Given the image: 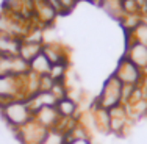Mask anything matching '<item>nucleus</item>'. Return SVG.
Masks as SVG:
<instances>
[{
    "label": "nucleus",
    "instance_id": "obj_2",
    "mask_svg": "<svg viewBox=\"0 0 147 144\" xmlns=\"http://www.w3.org/2000/svg\"><path fill=\"white\" fill-rule=\"evenodd\" d=\"M16 99H27L25 88V74L16 75V74H3L0 75V107L6 102Z\"/></svg>",
    "mask_w": 147,
    "mask_h": 144
},
{
    "label": "nucleus",
    "instance_id": "obj_13",
    "mask_svg": "<svg viewBox=\"0 0 147 144\" xmlns=\"http://www.w3.org/2000/svg\"><path fill=\"white\" fill-rule=\"evenodd\" d=\"M67 143V135L61 132L59 128H52L47 132L45 138L42 139L41 144H66Z\"/></svg>",
    "mask_w": 147,
    "mask_h": 144
},
{
    "label": "nucleus",
    "instance_id": "obj_12",
    "mask_svg": "<svg viewBox=\"0 0 147 144\" xmlns=\"http://www.w3.org/2000/svg\"><path fill=\"white\" fill-rule=\"evenodd\" d=\"M42 53L49 58V61H50L52 64H58V63H69L67 55L63 53V50H61V45H53V44L44 45Z\"/></svg>",
    "mask_w": 147,
    "mask_h": 144
},
{
    "label": "nucleus",
    "instance_id": "obj_5",
    "mask_svg": "<svg viewBox=\"0 0 147 144\" xmlns=\"http://www.w3.org/2000/svg\"><path fill=\"white\" fill-rule=\"evenodd\" d=\"M130 124H131V119L128 118L127 108L124 105H119V107L110 110V133L121 136L127 132Z\"/></svg>",
    "mask_w": 147,
    "mask_h": 144
},
{
    "label": "nucleus",
    "instance_id": "obj_16",
    "mask_svg": "<svg viewBox=\"0 0 147 144\" xmlns=\"http://www.w3.org/2000/svg\"><path fill=\"white\" fill-rule=\"evenodd\" d=\"M144 11H147V0H146V8H144Z\"/></svg>",
    "mask_w": 147,
    "mask_h": 144
},
{
    "label": "nucleus",
    "instance_id": "obj_15",
    "mask_svg": "<svg viewBox=\"0 0 147 144\" xmlns=\"http://www.w3.org/2000/svg\"><path fill=\"white\" fill-rule=\"evenodd\" d=\"M66 144H91L89 138H67Z\"/></svg>",
    "mask_w": 147,
    "mask_h": 144
},
{
    "label": "nucleus",
    "instance_id": "obj_9",
    "mask_svg": "<svg viewBox=\"0 0 147 144\" xmlns=\"http://www.w3.org/2000/svg\"><path fill=\"white\" fill-rule=\"evenodd\" d=\"M20 43H22V39H19V38L0 33V55H3V57H17Z\"/></svg>",
    "mask_w": 147,
    "mask_h": 144
},
{
    "label": "nucleus",
    "instance_id": "obj_1",
    "mask_svg": "<svg viewBox=\"0 0 147 144\" xmlns=\"http://www.w3.org/2000/svg\"><path fill=\"white\" fill-rule=\"evenodd\" d=\"M33 119V114L30 111V107L25 99H16L6 102L0 107V121L6 125L13 133H16L19 128H22L25 124Z\"/></svg>",
    "mask_w": 147,
    "mask_h": 144
},
{
    "label": "nucleus",
    "instance_id": "obj_6",
    "mask_svg": "<svg viewBox=\"0 0 147 144\" xmlns=\"http://www.w3.org/2000/svg\"><path fill=\"white\" fill-rule=\"evenodd\" d=\"M125 58H128L133 64H136L139 69H142L147 75V45L146 44H141L138 41L128 43Z\"/></svg>",
    "mask_w": 147,
    "mask_h": 144
},
{
    "label": "nucleus",
    "instance_id": "obj_3",
    "mask_svg": "<svg viewBox=\"0 0 147 144\" xmlns=\"http://www.w3.org/2000/svg\"><path fill=\"white\" fill-rule=\"evenodd\" d=\"M122 88H124L122 83L114 75H111L105 82L99 97L96 99V105L105 108V110H113V108L122 105Z\"/></svg>",
    "mask_w": 147,
    "mask_h": 144
},
{
    "label": "nucleus",
    "instance_id": "obj_10",
    "mask_svg": "<svg viewBox=\"0 0 147 144\" xmlns=\"http://www.w3.org/2000/svg\"><path fill=\"white\" fill-rule=\"evenodd\" d=\"M44 44L42 43H31V41H22L19 47V57L24 61L30 63L33 58H36L39 53H42Z\"/></svg>",
    "mask_w": 147,
    "mask_h": 144
},
{
    "label": "nucleus",
    "instance_id": "obj_4",
    "mask_svg": "<svg viewBox=\"0 0 147 144\" xmlns=\"http://www.w3.org/2000/svg\"><path fill=\"white\" fill-rule=\"evenodd\" d=\"M114 77L122 83V86H141L144 82L146 74L142 69H139L136 64H133L128 58H122L119 61L116 71L113 74Z\"/></svg>",
    "mask_w": 147,
    "mask_h": 144
},
{
    "label": "nucleus",
    "instance_id": "obj_14",
    "mask_svg": "<svg viewBox=\"0 0 147 144\" xmlns=\"http://www.w3.org/2000/svg\"><path fill=\"white\" fill-rule=\"evenodd\" d=\"M67 68H69V63L52 64V69H50V72H49V75H50V78L53 80V82H66Z\"/></svg>",
    "mask_w": 147,
    "mask_h": 144
},
{
    "label": "nucleus",
    "instance_id": "obj_7",
    "mask_svg": "<svg viewBox=\"0 0 147 144\" xmlns=\"http://www.w3.org/2000/svg\"><path fill=\"white\" fill-rule=\"evenodd\" d=\"M34 121H38L41 125H44L47 130L52 128H58L59 122H61V118H59L58 111L55 107H44L38 111L36 114L33 116Z\"/></svg>",
    "mask_w": 147,
    "mask_h": 144
},
{
    "label": "nucleus",
    "instance_id": "obj_8",
    "mask_svg": "<svg viewBox=\"0 0 147 144\" xmlns=\"http://www.w3.org/2000/svg\"><path fill=\"white\" fill-rule=\"evenodd\" d=\"M55 108H57L61 119H77L78 118V100L72 99L71 96L58 99Z\"/></svg>",
    "mask_w": 147,
    "mask_h": 144
},
{
    "label": "nucleus",
    "instance_id": "obj_11",
    "mask_svg": "<svg viewBox=\"0 0 147 144\" xmlns=\"http://www.w3.org/2000/svg\"><path fill=\"white\" fill-rule=\"evenodd\" d=\"M50 69H52V63L49 61V58L44 53H39L36 58H33L28 63V71L36 74V75H39V77L49 75Z\"/></svg>",
    "mask_w": 147,
    "mask_h": 144
}]
</instances>
